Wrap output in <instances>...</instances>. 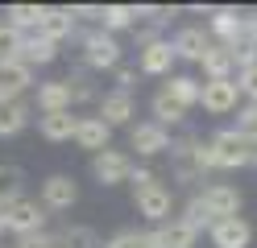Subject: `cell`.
Segmentation results:
<instances>
[{"mask_svg":"<svg viewBox=\"0 0 257 248\" xmlns=\"http://www.w3.org/2000/svg\"><path fill=\"white\" fill-rule=\"evenodd\" d=\"M75 13H71V5H46V13H42V25H38V33L42 38H50L54 46H62V42H71V33H75Z\"/></svg>","mask_w":257,"mask_h":248,"instance_id":"obj_17","label":"cell"},{"mask_svg":"<svg viewBox=\"0 0 257 248\" xmlns=\"http://www.w3.org/2000/svg\"><path fill=\"white\" fill-rule=\"evenodd\" d=\"M199 71H203V79H236V58H232V50H224V46L212 42V50H207L203 62H199Z\"/></svg>","mask_w":257,"mask_h":248,"instance_id":"obj_23","label":"cell"},{"mask_svg":"<svg viewBox=\"0 0 257 248\" xmlns=\"http://www.w3.org/2000/svg\"><path fill=\"white\" fill-rule=\"evenodd\" d=\"M245 46H253V50H257V9H249V13H245Z\"/></svg>","mask_w":257,"mask_h":248,"instance_id":"obj_37","label":"cell"},{"mask_svg":"<svg viewBox=\"0 0 257 248\" xmlns=\"http://www.w3.org/2000/svg\"><path fill=\"white\" fill-rule=\"evenodd\" d=\"M34 120V104L29 99H13V104H0V141L21 137Z\"/></svg>","mask_w":257,"mask_h":248,"instance_id":"obj_20","label":"cell"},{"mask_svg":"<svg viewBox=\"0 0 257 248\" xmlns=\"http://www.w3.org/2000/svg\"><path fill=\"white\" fill-rule=\"evenodd\" d=\"M0 236H5V215H0Z\"/></svg>","mask_w":257,"mask_h":248,"instance_id":"obj_38","label":"cell"},{"mask_svg":"<svg viewBox=\"0 0 257 248\" xmlns=\"http://www.w3.org/2000/svg\"><path fill=\"white\" fill-rule=\"evenodd\" d=\"M75 128H79V112L38 116V137H42L46 145H67V141H75Z\"/></svg>","mask_w":257,"mask_h":248,"instance_id":"obj_18","label":"cell"},{"mask_svg":"<svg viewBox=\"0 0 257 248\" xmlns=\"http://www.w3.org/2000/svg\"><path fill=\"white\" fill-rule=\"evenodd\" d=\"M170 50H174V58L179 62H203V54L212 50V33H207L203 25H183V29H174V38H170Z\"/></svg>","mask_w":257,"mask_h":248,"instance_id":"obj_13","label":"cell"},{"mask_svg":"<svg viewBox=\"0 0 257 248\" xmlns=\"http://www.w3.org/2000/svg\"><path fill=\"white\" fill-rule=\"evenodd\" d=\"M112 75H116V87H112V91H124V95H133V91H137V79H141L137 66H124V62H120Z\"/></svg>","mask_w":257,"mask_h":248,"instance_id":"obj_34","label":"cell"},{"mask_svg":"<svg viewBox=\"0 0 257 248\" xmlns=\"http://www.w3.org/2000/svg\"><path fill=\"white\" fill-rule=\"evenodd\" d=\"M150 108H154V124H162V128H179V124H187V108H179L166 91H158V95L150 99Z\"/></svg>","mask_w":257,"mask_h":248,"instance_id":"obj_27","label":"cell"},{"mask_svg":"<svg viewBox=\"0 0 257 248\" xmlns=\"http://www.w3.org/2000/svg\"><path fill=\"white\" fill-rule=\"evenodd\" d=\"M236 87H240V95H245L249 104H257V62L245 66V71H236Z\"/></svg>","mask_w":257,"mask_h":248,"instance_id":"obj_35","label":"cell"},{"mask_svg":"<svg viewBox=\"0 0 257 248\" xmlns=\"http://www.w3.org/2000/svg\"><path fill=\"white\" fill-rule=\"evenodd\" d=\"M170 141L174 132L154 124V120H137L128 128V149H137V157H158V153H170Z\"/></svg>","mask_w":257,"mask_h":248,"instance_id":"obj_9","label":"cell"},{"mask_svg":"<svg viewBox=\"0 0 257 248\" xmlns=\"http://www.w3.org/2000/svg\"><path fill=\"white\" fill-rule=\"evenodd\" d=\"M199 108L207 116H228L240 108V87L236 79H203V91H199Z\"/></svg>","mask_w":257,"mask_h":248,"instance_id":"obj_8","label":"cell"},{"mask_svg":"<svg viewBox=\"0 0 257 248\" xmlns=\"http://www.w3.org/2000/svg\"><path fill=\"white\" fill-rule=\"evenodd\" d=\"M207 33L212 42L224 50H240L245 46V9H232V5H220L207 13Z\"/></svg>","mask_w":257,"mask_h":248,"instance_id":"obj_3","label":"cell"},{"mask_svg":"<svg viewBox=\"0 0 257 248\" xmlns=\"http://www.w3.org/2000/svg\"><path fill=\"white\" fill-rule=\"evenodd\" d=\"M42 13H46V5H9L5 9V25H13L17 33H34L42 25Z\"/></svg>","mask_w":257,"mask_h":248,"instance_id":"obj_26","label":"cell"},{"mask_svg":"<svg viewBox=\"0 0 257 248\" xmlns=\"http://www.w3.org/2000/svg\"><path fill=\"white\" fill-rule=\"evenodd\" d=\"M13 248H58V231L46 227V231H38V236H21Z\"/></svg>","mask_w":257,"mask_h":248,"instance_id":"obj_36","label":"cell"},{"mask_svg":"<svg viewBox=\"0 0 257 248\" xmlns=\"http://www.w3.org/2000/svg\"><path fill=\"white\" fill-rule=\"evenodd\" d=\"M29 104H34V112H38V116H50V112H75L67 79H46V83H38Z\"/></svg>","mask_w":257,"mask_h":248,"instance_id":"obj_14","label":"cell"},{"mask_svg":"<svg viewBox=\"0 0 257 248\" xmlns=\"http://www.w3.org/2000/svg\"><path fill=\"white\" fill-rule=\"evenodd\" d=\"M0 83H9L17 95H25L29 87H38V83H34V66H25L21 58L17 62H0Z\"/></svg>","mask_w":257,"mask_h":248,"instance_id":"obj_28","label":"cell"},{"mask_svg":"<svg viewBox=\"0 0 257 248\" xmlns=\"http://www.w3.org/2000/svg\"><path fill=\"white\" fill-rule=\"evenodd\" d=\"M95 116L108 124V128H133V116H137V99L124 95V91H104L95 99Z\"/></svg>","mask_w":257,"mask_h":248,"instance_id":"obj_12","label":"cell"},{"mask_svg":"<svg viewBox=\"0 0 257 248\" xmlns=\"http://www.w3.org/2000/svg\"><path fill=\"white\" fill-rule=\"evenodd\" d=\"M133 207H137L141 219H150L158 227V223L174 219V190L166 186V182H154V186H146V190H133Z\"/></svg>","mask_w":257,"mask_h":248,"instance_id":"obj_7","label":"cell"},{"mask_svg":"<svg viewBox=\"0 0 257 248\" xmlns=\"http://www.w3.org/2000/svg\"><path fill=\"white\" fill-rule=\"evenodd\" d=\"M58 248H104V240L95 236V227L87 223H71L58 231Z\"/></svg>","mask_w":257,"mask_h":248,"instance_id":"obj_29","label":"cell"},{"mask_svg":"<svg viewBox=\"0 0 257 248\" xmlns=\"http://www.w3.org/2000/svg\"><path fill=\"white\" fill-rule=\"evenodd\" d=\"M25 190V170L13 161H0V211H5L9 203H17Z\"/></svg>","mask_w":257,"mask_h":248,"instance_id":"obj_25","label":"cell"},{"mask_svg":"<svg viewBox=\"0 0 257 248\" xmlns=\"http://www.w3.org/2000/svg\"><path fill=\"white\" fill-rule=\"evenodd\" d=\"M75 145L87 149V153H104V149H112V128L100 120V116H79V128H75Z\"/></svg>","mask_w":257,"mask_h":248,"instance_id":"obj_19","label":"cell"},{"mask_svg":"<svg viewBox=\"0 0 257 248\" xmlns=\"http://www.w3.org/2000/svg\"><path fill=\"white\" fill-rule=\"evenodd\" d=\"M195 240H199V231L191 227L183 215H174V219L146 231V248H195Z\"/></svg>","mask_w":257,"mask_h":248,"instance_id":"obj_10","label":"cell"},{"mask_svg":"<svg viewBox=\"0 0 257 248\" xmlns=\"http://www.w3.org/2000/svg\"><path fill=\"white\" fill-rule=\"evenodd\" d=\"M5 231H13V236H38V231H46V219H50V215H46V207L38 203V198H17V203H9L5 211Z\"/></svg>","mask_w":257,"mask_h":248,"instance_id":"obj_4","label":"cell"},{"mask_svg":"<svg viewBox=\"0 0 257 248\" xmlns=\"http://www.w3.org/2000/svg\"><path fill=\"white\" fill-rule=\"evenodd\" d=\"M67 87H71V104L79 108V104H91V99H100V91H95V83H91V71H71L67 75Z\"/></svg>","mask_w":257,"mask_h":248,"instance_id":"obj_30","label":"cell"},{"mask_svg":"<svg viewBox=\"0 0 257 248\" xmlns=\"http://www.w3.org/2000/svg\"><path fill=\"white\" fill-rule=\"evenodd\" d=\"M137 21H141V13H137V5H104V17H100V29L104 33H124V29H137Z\"/></svg>","mask_w":257,"mask_h":248,"instance_id":"obj_24","label":"cell"},{"mask_svg":"<svg viewBox=\"0 0 257 248\" xmlns=\"http://www.w3.org/2000/svg\"><path fill=\"white\" fill-rule=\"evenodd\" d=\"M199 207L212 215V219H232V215H240V207H245V194H240L232 182H207L203 190H195Z\"/></svg>","mask_w":257,"mask_h":248,"instance_id":"obj_5","label":"cell"},{"mask_svg":"<svg viewBox=\"0 0 257 248\" xmlns=\"http://www.w3.org/2000/svg\"><path fill=\"white\" fill-rule=\"evenodd\" d=\"M38 203L46 207V215H62L79 203V182L71 174H46L38 186Z\"/></svg>","mask_w":257,"mask_h":248,"instance_id":"obj_6","label":"cell"},{"mask_svg":"<svg viewBox=\"0 0 257 248\" xmlns=\"http://www.w3.org/2000/svg\"><path fill=\"white\" fill-rule=\"evenodd\" d=\"M128 174H133V157L124 149H104L91 157V178L100 186H120V182H128Z\"/></svg>","mask_w":257,"mask_h":248,"instance_id":"obj_11","label":"cell"},{"mask_svg":"<svg viewBox=\"0 0 257 248\" xmlns=\"http://www.w3.org/2000/svg\"><path fill=\"white\" fill-rule=\"evenodd\" d=\"M207 149L216 157V170H245V165H253L257 141L245 137V132H236V128H220V132L207 137Z\"/></svg>","mask_w":257,"mask_h":248,"instance_id":"obj_1","label":"cell"},{"mask_svg":"<svg viewBox=\"0 0 257 248\" xmlns=\"http://www.w3.org/2000/svg\"><path fill=\"white\" fill-rule=\"evenodd\" d=\"M104 248H146V231H137V227H120V231H112V236L104 240Z\"/></svg>","mask_w":257,"mask_h":248,"instance_id":"obj_31","label":"cell"},{"mask_svg":"<svg viewBox=\"0 0 257 248\" xmlns=\"http://www.w3.org/2000/svg\"><path fill=\"white\" fill-rule=\"evenodd\" d=\"M154 182H162V174H158L154 165H137V161H133V174H128V186H133V190H146V186H154Z\"/></svg>","mask_w":257,"mask_h":248,"instance_id":"obj_33","label":"cell"},{"mask_svg":"<svg viewBox=\"0 0 257 248\" xmlns=\"http://www.w3.org/2000/svg\"><path fill=\"white\" fill-rule=\"evenodd\" d=\"M212 248H249L253 244V223L245 215H232V219H216L212 231H207Z\"/></svg>","mask_w":257,"mask_h":248,"instance_id":"obj_15","label":"cell"},{"mask_svg":"<svg viewBox=\"0 0 257 248\" xmlns=\"http://www.w3.org/2000/svg\"><path fill=\"white\" fill-rule=\"evenodd\" d=\"M162 91L174 99L179 108H199V91H203V79H195V75H170L166 83H162Z\"/></svg>","mask_w":257,"mask_h":248,"instance_id":"obj_21","label":"cell"},{"mask_svg":"<svg viewBox=\"0 0 257 248\" xmlns=\"http://www.w3.org/2000/svg\"><path fill=\"white\" fill-rule=\"evenodd\" d=\"M174 62H179V58H174V50H170V38L154 42V46H146V50H137V71L150 75V79H170Z\"/></svg>","mask_w":257,"mask_h":248,"instance_id":"obj_16","label":"cell"},{"mask_svg":"<svg viewBox=\"0 0 257 248\" xmlns=\"http://www.w3.org/2000/svg\"><path fill=\"white\" fill-rule=\"evenodd\" d=\"M120 58H124L120 42L112 38V33H104V29H87L83 38H79V62H83V71H91V75L116 71Z\"/></svg>","mask_w":257,"mask_h":248,"instance_id":"obj_2","label":"cell"},{"mask_svg":"<svg viewBox=\"0 0 257 248\" xmlns=\"http://www.w3.org/2000/svg\"><path fill=\"white\" fill-rule=\"evenodd\" d=\"M236 132H245V137L257 141V104H240L236 108Z\"/></svg>","mask_w":257,"mask_h":248,"instance_id":"obj_32","label":"cell"},{"mask_svg":"<svg viewBox=\"0 0 257 248\" xmlns=\"http://www.w3.org/2000/svg\"><path fill=\"white\" fill-rule=\"evenodd\" d=\"M58 58V46L50 38H42V33H21V62L25 66H50Z\"/></svg>","mask_w":257,"mask_h":248,"instance_id":"obj_22","label":"cell"}]
</instances>
